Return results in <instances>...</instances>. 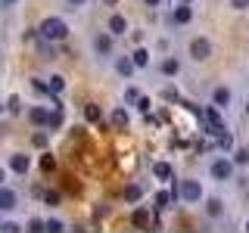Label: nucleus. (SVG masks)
Returning <instances> with one entry per match:
<instances>
[{
    "instance_id": "nucleus-1",
    "label": "nucleus",
    "mask_w": 249,
    "mask_h": 233,
    "mask_svg": "<svg viewBox=\"0 0 249 233\" xmlns=\"http://www.w3.org/2000/svg\"><path fill=\"white\" fill-rule=\"evenodd\" d=\"M66 34H69L66 22L56 19V16H50V19H44V22H41V37H44V41H62Z\"/></svg>"
},
{
    "instance_id": "nucleus-2",
    "label": "nucleus",
    "mask_w": 249,
    "mask_h": 233,
    "mask_svg": "<svg viewBox=\"0 0 249 233\" xmlns=\"http://www.w3.org/2000/svg\"><path fill=\"white\" fill-rule=\"evenodd\" d=\"M178 196H181L184 202H199L202 199V186L196 181H181V186H178Z\"/></svg>"
},
{
    "instance_id": "nucleus-3",
    "label": "nucleus",
    "mask_w": 249,
    "mask_h": 233,
    "mask_svg": "<svg viewBox=\"0 0 249 233\" xmlns=\"http://www.w3.org/2000/svg\"><path fill=\"white\" fill-rule=\"evenodd\" d=\"M212 177L215 181H231L233 177V162L231 159H215L212 162Z\"/></svg>"
},
{
    "instance_id": "nucleus-4",
    "label": "nucleus",
    "mask_w": 249,
    "mask_h": 233,
    "mask_svg": "<svg viewBox=\"0 0 249 233\" xmlns=\"http://www.w3.org/2000/svg\"><path fill=\"white\" fill-rule=\"evenodd\" d=\"M190 56L196 59V62H202V59H209V56H212V44H209L206 37H196V41L190 44Z\"/></svg>"
},
{
    "instance_id": "nucleus-5",
    "label": "nucleus",
    "mask_w": 249,
    "mask_h": 233,
    "mask_svg": "<svg viewBox=\"0 0 249 233\" xmlns=\"http://www.w3.org/2000/svg\"><path fill=\"white\" fill-rule=\"evenodd\" d=\"M16 202H19V196H16L13 190H3V186H0V212H13Z\"/></svg>"
},
{
    "instance_id": "nucleus-6",
    "label": "nucleus",
    "mask_w": 249,
    "mask_h": 233,
    "mask_svg": "<svg viewBox=\"0 0 249 233\" xmlns=\"http://www.w3.org/2000/svg\"><path fill=\"white\" fill-rule=\"evenodd\" d=\"M10 168L16 171V174H25V171L31 168V159H28V155H13V159H10Z\"/></svg>"
},
{
    "instance_id": "nucleus-7",
    "label": "nucleus",
    "mask_w": 249,
    "mask_h": 233,
    "mask_svg": "<svg viewBox=\"0 0 249 233\" xmlns=\"http://www.w3.org/2000/svg\"><path fill=\"white\" fill-rule=\"evenodd\" d=\"M115 68H119V75L122 78H131V75H134V59H128V56H119V62H115Z\"/></svg>"
},
{
    "instance_id": "nucleus-8",
    "label": "nucleus",
    "mask_w": 249,
    "mask_h": 233,
    "mask_svg": "<svg viewBox=\"0 0 249 233\" xmlns=\"http://www.w3.org/2000/svg\"><path fill=\"white\" fill-rule=\"evenodd\" d=\"M109 31H112V34H124V31H128L124 16H112V19H109Z\"/></svg>"
},
{
    "instance_id": "nucleus-9",
    "label": "nucleus",
    "mask_w": 249,
    "mask_h": 233,
    "mask_svg": "<svg viewBox=\"0 0 249 233\" xmlns=\"http://www.w3.org/2000/svg\"><path fill=\"white\" fill-rule=\"evenodd\" d=\"M190 19H193L190 6H187V3H181V6H178V10H175V22H178V25H187V22H190Z\"/></svg>"
},
{
    "instance_id": "nucleus-10",
    "label": "nucleus",
    "mask_w": 249,
    "mask_h": 233,
    "mask_svg": "<svg viewBox=\"0 0 249 233\" xmlns=\"http://www.w3.org/2000/svg\"><path fill=\"white\" fill-rule=\"evenodd\" d=\"M206 215H209V217H221V215H224L221 199H209V202H206Z\"/></svg>"
},
{
    "instance_id": "nucleus-11",
    "label": "nucleus",
    "mask_w": 249,
    "mask_h": 233,
    "mask_svg": "<svg viewBox=\"0 0 249 233\" xmlns=\"http://www.w3.org/2000/svg\"><path fill=\"white\" fill-rule=\"evenodd\" d=\"M131 221H134V227H146V224H150V215H146V208H137V212L131 215Z\"/></svg>"
},
{
    "instance_id": "nucleus-12",
    "label": "nucleus",
    "mask_w": 249,
    "mask_h": 233,
    "mask_svg": "<svg viewBox=\"0 0 249 233\" xmlns=\"http://www.w3.org/2000/svg\"><path fill=\"white\" fill-rule=\"evenodd\" d=\"M28 118H31V121H35V124H44L47 118H50V115H47V112H44V109H41V106H35V109H31V112H28Z\"/></svg>"
},
{
    "instance_id": "nucleus-13",
    "label": "nucleus",
    "mask_w": 249,
    "mask_h": 233,
    "mask_svg": "<svg viewBox=\"0 0 249 233\" xmlns=\"http://www.w3.org/2000/svg\"><path fill=\"white\" fill-rule=\"evenodd\" d=\"M156 177H159V181H168V177H171V165H165V162H156Z\"/></svg>"
},
{
    "instance_id": "nucleus-14",
    "label": "nucleus",
    "mask_w": 249,
    "mask_h": 233,
    "mask_svg": "<svg viewBox=\"0 0 249 233\" xmlns=\"http://www.w3.org/2000/svg\"><path fill=\"white\" fill-rule=\"evenodd\" d=\"M231 103V90L228 87H218L215 90V106H228Z\"/></svg>"
},
{
    "instance_id": "nucleus-15",
    "label": "nucleus",
    "mask_w": 249,
    "mask_h": 233,
    "mask_svg": "<svg viewBox=\"0 0 249 233\" xmlns=\"http://www.w3.org/2000/svg\"><path fill=\"white\" fill-rule=\"evenodd\" d=\"M97 53H103V56H106V53H112V41H109L106 34L97 37Z\"/></svg>"
},
{
    "instance_id": "nucleus-16",
    "label": "nucleus",
    "mask_w": 249,
    "mask_h": 233,
    "mask_svg": "<svg viewBox=\"0 0 249 233\" xmlns=\"http://www.w3.org/2000/svg\"><path fill=\"white\" fill-rule=\"evenodd\" d=\"M178 68H181V62H178L175 56H171V59H165V62H162V72H165V75H178Z\"/></svg>"
},
{
    "instance_id": "nucleus-17",
    "label": "nucleus",
    "mask_w": 249,
    "mask_h": 233,
    "mask_svg": "<svg viewBox=\"0 0 249 233\" xmlns=\"http://www.w3.org/2000/svg\"><path fill=\"white\" fill-rule=\"evenodd\" d=\"M62 87H66V81H62L59 75H56V78H50V84H47V90H50L53 97H56V93H62Z\"/></svg>"
},
{
    "instance_id": "nucleus-18",
    "label": "nucleus",
    "mask_w": 249,
    "mask_h": 233,
    "mask_svg": "<svg viewBox=\"0 0 249 233\" xmlns=\"http://www.w3.org/2000/svg\"><path fill=\"white\" fill-rule=\"evenodd\" d=\"M134 66H137V68L150 66V53H146V50H134Z\"/></svg>"
},
{
    "instance_id": "nucleus-19",
    "label": "nucleus",
    "mask_w": 249,
    "mask_h": 233,
    "mask_svg": "<svg viewBox=\"0 0 249 233\" xmlns=\"http://www.w3.org/2000/svg\"><path fill=\"white\" fill-rule=\"evenodd\" d=\"M112 121L119 124V128H124V124H128V112H124V109H115V112H112Z\"/></svg>"
},
{
    "instance_id": "nucleus-20",
    "label": "nucleus",
    "mask_w": 249,
    "mask_h": 233,
    "mask_svg": "<svg viewBox=\"0 0 249 233\" xmlns=\"http://www.w3.org/2000/svg\"><path fill=\"white\" fill-rule=\"evenodd\" d=\"M124 199H128V202H137V199H140V186H137V183H131L128 190H124Z\"/></svg>"
},
{
    "instance_id": "nucleus-21",
    "label": "nucleus",
    "mask_w": 249,
    "mask_h": 233,
    "mask_svg": "<svg viewBox=\"0 0 249 233\" xmlns=\"http://www.w3.org/2000/svg\"><path fill=\"white\" fill-rule=\"evenodd\" d=\"M84 115H88V121H100V115H103V112H100V106H88V109H84Z\"/></svg>"
},
{
    "instance_id": "nucleus-22",
    "label": "nucleus",
    "mask_w": 249,
    "mask_h": 233,
    "mask_svg": "<svg viewBox=\"0 0 249 233\" xmlns=\"http://www.w3.org/2000/svg\"><path fill=\"white\" fill-rule=\"evenodd\" d=\"M47 124H50V128H59V124H62V106L50 115V118H47Z\"/></svg>"
},
{
    "instance_id": "nucleus-23",
    "label": "nucleus",
    "mask_w": 249,
    "mask_h": 233,
    "mask_svg": "<svg viewBox=\"0 0 249 233\" xmlns=\"http://www.w3.org/2000/svg\"><path fill=\"white\" fill-rule=\"evenodd\" d=\"M233 159H237V165H249V150H237Z\"/></svg>"
},
{
    "instance_id": "nucleus-24",
    "label": "nucleus",
    "mask_w": 249,
    "mask_h": 233,
    "mask_svg": "<svg viewBox=\"0 0 249 233\" xmlns=\"http://www.w3.org/2000/svg\"><path fill=\"white\" fill-rule=\"evenodd\" d=\"M168 202H171V196H168V193H156V208H165Z\"/></svg>"
},
{
    "instance_id": "nucleus-25",
    "label": "nucleus",
    "mask_w": 249,
    "mask_h": 233,
    "mask_svg": "<svg viewBox=\"0 0 249 233\" xmlns=\"http://www.w3.org/2000/svg\"><path fill=\"white\" fill-rule=\"evenodd\" d=\"M0 230H6V233H16V230H19V224H16V221H3V224H0Z\"/></svg>"
},
{
    "instance_id": "nucleus-26",
    "label": "nucleus",
    "mask_w": 249,
    "mask_h": 233,
    "mask_svg": "<svg viewBox=\"0 0 249 233\" xmlns=\"http://www.w3.org/2000/svg\"><path fill=\"white\" fill-rule=\"evenodd\" d=\"M44 199H47V205H59V193H47Z\"/></svg>"
},
{
    "instance_id": "nucleus-27",
    "label": "nucleus",
    "mask_w": 249,
    "mask_h": 233,
    "mask_svg": "<svg viewBox=\"0 0 249 233\" xmlns=\"http://www.w3.org/2000/svg\"><path fill=\"white\" fill-rule=\"evenodd\" d=\"M44 227H47L44 221H28V230H35V233H37V230H44Z\"/></svg>"
},
{
    "instance_id": "nucleus-28",
    "label": "nucleus",
    "mask_w": 249,
    "mask_h": 233,
    "mask_svg": "<svg viewBox=\"0 0 249 233\" xmlns=\"http://www.w3.org/2000/svg\"><path fill=\"white\" fill-rule=\"evenodd\" d=\"M231 6H233V10H246L249 0H231Z\"/></svg>"
},
{
    "instance_id": "nucleus-29",
    "label": "nucleus",
    "mask_w": 249,
    "mask_h": 233,
    "mask_svg": "<svg viewBox=\"0 0 249 233\" xmlns=\"http://www.w3.org/2000/svg\"><path fill=\"white\" fill-rule=\"evenodd\" d=\"M47 230H62V221H56V217H53V221H47Z\"/></svg>"
},
{
    "instance_id": "nucleus-30",
    "label": "nucleus",
    "mask_w": 249,
    "mask_h": 233,
    "mask_svg": "<svg viewBox=\"0 0 249 233\" xmlns=\"http://www.w3.org/2000/svg\"><path fill=\"white\" fill-rule=\"evenodd\" d=\"M31 84H35V90H37V93H50V90H47V84H44V81H31Z\"/></svg>"
},
{
    "instance_id": "nucleus-31",
    "label": "nucleus",
    "mask_w": 249,
    "mask_h": 233,
    "mask_svg": "<svg viewBox=\"0 0 249 233\" xmlns=\"http://www.w3.org/2000/svg\"><path fill=\"white\" fill-rule=\"evenodd\" d=\"M137 109H140V112H146V109H150V100H146V97L137 100Z\"/></svg>"
},
{
    "instance_id": "nucleus-32",
    "label": "nucleus",
    "mask_w": 249,
    "mask_h": 233,
    "mask_svg": "<svg viewBox=\"0 0 249 233\" xmlns=\"http://www.w3.org/2000/svg\"><path fill=\"white\" fill-rule=\"evenodd\" d=\"M124 97H128V103H131V100H140V93H137L134 87H128V93H124Z\"/></svg>"
},
{
    "instance_id": "nucleus-33",
    "label": "nucleus",
    "mask_w": 249,
    "mask_h": 233,
    "mask_svg": "<svg viewBox=\"0 0 249 233\" xmlns=\"http://www.w3.org/2000/svg\"><path fill=\"white\" fill-rule=\"evenodd\" d=\"M146 6H162V0H143Z\"/></svg>"
},
{
    "instance_id": "nucleus-34",
    "label": "nucleus",
    "mask_w": 249,
    "mask_h": 233,
    "mask_svg": "<svg viewBox=\"0 0 249 233\" xmlns=\"http://www.w3.org/2000/svg\"><path fill=\"white\" fill-rule=\"evenodd\" d=\"M69 3H75V6H81V3H88V0H69Z\"/></svg>"
},
{
    "instance_id": "nucleus-35",
    "label": "nucleus",
    "mask_w": 249,
    "mask_h": 233,
    "mask_svg": "<svg viewBox=\"0 0 249 233\" xmlns=\"http://www.w3.org/2000/svg\"><path fill=\"white\" fill-rule=\"evenodd\" d=\"M3 177H6V171H3V168H0V186H3Z\"/></svg>"
},
{
    "instance_id": "nucleus-36",
    "label": "nucleus",
    "mask_w": 249,
    "mask_h": 233,
    "mask_svg": "<svg viewBox=\"0 0 249 233\" xmlns=\"http://www.w3.org/2000/svg\"><path fill=\"white\" fill-rule=\"evenodd\" d=\"M181 3H190V0H181Z\"/></svg>"
},
{
    "instance_id": "nucleus-37",
    "label": "nucleus",
    "mask_w": 249,
    "mask_h": 233,
    "mask_svg": "<svg viewBox=\"0 0 249 233\" xmlns=\"http://www.w3.org/2000/svg\"><path fill=\"white\" fill-rule=\"evenodd\" d=\"M6 3H16V0H6Z\"/></svg>"
},
{
    "instance_id": "nucleus-38",
    "label": "nucleus",
    "mask_w": 249,
    "mask_h": 233,
    "mask_svg": "<svg viewBox=\"0 0 249 233\" xmlns=\"http://www.w3.org/2000/svg\"><path fill=\"white\" fill-rule=\"evenodd\" d=\"M246 230H249V221H246Z\"/></svg>"
},
{
    "instance_id": "nucleus-39",
    "label": "nucleus",
    "mask_w": 249,
    "mask_h": 233,
    "mask_svg": "<svg viewBox=\"0 0 249 233\" xmlns=\"http://www.w3.org/2000/svg\"><path fill=\"white\" fill-rule=\"evenodd\" d=\"M246 115H249V106H246Z\"/></svg>"
}]
</instances>
